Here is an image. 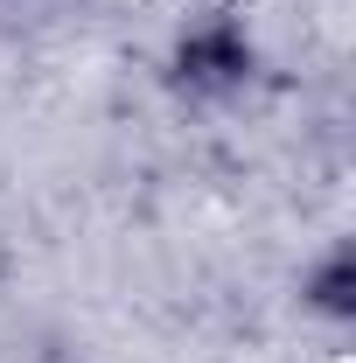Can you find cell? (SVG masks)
<instances>
[{
  "instance_id": "1",
  "label": "cell",
  "mask_w": 356,
  "mask_h": 363,
  "mask_svg": "<svg viewBox=\"0 0 356 363\" xmlns=\"http://www.w3.org/2000/svg\"><path fill=\"white\" fill-rule=\"evenodd\" d=\"M259 35L238 7H196L168 35V56H161V77L175 98L189 105H230L259 84Z\"/></svg>"
},
{
  "instance_id": "2",
  "label": "cell",
  "mask_w": 356,
  "mask_h": 363,
  "mask_svg": "<svg viewBox=\"0 0 356 363\" xmlns=\"http://www.w3.org/2000/svg\"><path fill=\"white\" fill-rule=\"evenodd\" d=\"M301 315L321 321V328H356V245L335 238L328 252H314L301 266Z\"/></svg>"
}]
</instances>
